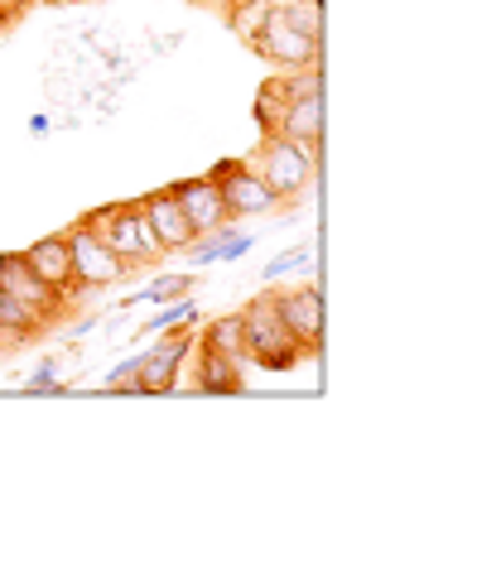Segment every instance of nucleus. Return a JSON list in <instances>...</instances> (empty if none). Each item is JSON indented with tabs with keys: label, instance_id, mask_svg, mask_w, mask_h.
Instances as JSON below:
<instances>
[{
	"label": "nucleus",
	"instance_id": "obj_1",
	"mask_svg": "<svg viewBox=\"0 0 501 563\" xmlns=\"http://www.w3.org/2000/svg\"><path fill=\"white\" fill-rule=\"evenodd\" d=\"M83 222L92 227V232L107 241L126 265H150V261H160L164 255L160 236H154V227H150V217H145L140 202H107V208L87 212Z\"/></svg>",
	"mask_w": 501,
	"mask_h": 563
},
{
	"label": "nucleus",
	"instance_id": "obj_2",
	"mask_svg": "<svg viewBox=\"0 0 501 563\" xmlns=\"http://www.w3.org/2000/svg\"><path fill=\"white\" fill-rule=\"evenodd\" d=\"M241 323H247V362L265 366V371H294L299 366L304 347L290 338V328L280 323L270 294H261V299H251L247 309H241Z\"/></svg>",
	"mask_w": 501,
	"mask_h": 563
},
{
	"label": "nucleus",
	"instance_id": "obj_3",
	"mask_svg": "<svg viewBox=\"0 0 501 563\" xmlns=\"http://www.w3.org/2000/svg\"><path fill=\"white\" fill-rule=\"evenodd\" d=\"M251 169L265 178V188H270V194H275L280 202H290V198H299L304 188L314 184L318 159L308 155L304 145L285 140V135H265V145L255 150V164H251Z\"/></svg>",
	"mask_w": 501,
	"mask_h": 563
},
{
	"label": "nucleus",
	"instance_id": "obj_4",
	"mask_svg": "<svg viewBox=\"0 0 501 563\" xmlns=\"http://www.w3.org/2000/svg\"><path fill=\"white\" fill-rule=\"evenodd\" d=\"M251 48L261 58H270L275 68H318V34H304L299 24H294L285 10H280V0H270V15L261 24V34L251 40Z\"/></svg>",
	"mask_w": 501,
	"mask_h": 563
},
{
	"label": "nucleus",
	"instance_id": "obj_5",
	"mask_svg": "<svg viewBox=\"0 0 501 563\" xmlns=\"http://www.w3.org/2000/svg\"><path fill=\"white\" fill-rule=\"evenodd\" d=\"M290 78V107L285 117H280L275 135L294 140V145H304L308 155L318 159V140H324V101H318V68H294L285 73Z\"/></svg>",
	"mask_w": 501,
	"mask_h": 563
},
{
	"label": "nucleus",
	"instance_id": "obj_6",
	"mask_svg": "<svg viewBox=\"0 0 501 563\" xmlns=\"http://www.w3.org/2000/svg\"><path fill=\"white\" fill-rule=\"evenodd\" d=\"M213 184H217V194H222L227 202V217H261V212H275L280 208V198L265 188V178L251 169L247 159H222V164H213Z\"/></svg>",
	"mask_w": 501,
	"mask_h": 563
},
{
	"label": "nucleus",
	"instance_id": "obj_7",
	"mask_svg": "<svg viewBox=\"0 0 501 563\" xmlns=\"http://www.w3.org/2000/svg\"><path fill=\"white\" fill-rule=\"evenodd\" d=\"M68 255H73V279L83 289H107V285H116V279H126V271H131V265H126L87 222H77L68 232Z\"/></svg>",
	"mask_w": 501,
	"mask_h": 563
},
{
	"label": "nucleus",
	"instance_id": "obj_8",
	"mask_svg": "<svg viewBox=\"0 0 501 563\" xmlns=\"http://www.w3.org/2000/svg\"><path fill=\"white\" fill-rule=\"evenodd\" d=\"M270 299H275L280 323L290 328V338L304 347V356H314L318 342H324V294L314 285H304V289H290V294H270Z\"/></svg>",
	"mask_w": 501,
	"mask_h": 563
},
{
	"label": "nucleus",
	"instance_id": "obj_9",
	"mask_svg": "<svg viewBox=\"0 0 501 563\" xmlns=\"http://www.w3.org/2000/svg\"><path fill=\"white\" fill-rule=\"evenodd\" d=\"M188 352H193V338H188L184 328H174V338L154 342L145 356H135V390H140V395H164V390H174V376H178V366H184Z\"/></svg>",
	"mask_w": 501,
	"mask_h": 563
},
{
	"label": "nucleus",
	"instance_id": "obj_10",
	"mask_svg": "<svg viewBox=\"0 0 501 563\" xmlns=\"http://www.w3.org/2000/svg\"><path fill=\"white\" fill-rule=\"evenodd\" d=\"M174 198H178V208H184V217L193 222V232H198V236L222 232V227L231 222V217H227V202H222V194H217V184H213L208 174L174 184Z\"/></svg>",
	"mask_w": 501,
	"mask_h": 563
},
{
	"label": "nucleus",
	"instance_id": "obj_11",
	"mask_svg": "<svg viewBox=\"0 0 501 563\" xmlns=\"http://www.w3.org/2000/svg\"><path fill=\"white\" fill-rule=\"evenodd\" d=\"M0 289L6 294H15L20 303H30L34 313H44V318H54L58 313V289H48L44 279H39L30 265H24V255L15 251H0Z\"/></svg>",
	"mask_w": 501,
	"mask_h": 563
},
{
	"label": "nucleus",
	"instance_id": "obj_12",
	"mask_svg": "<svg viewBox=\"0 0 501 563\" xmlns=\"http://www.w3.org/2000/svg\"><path fill=\"white\" fill-rule=\"evenodd\" d=\"M140 208H145V217H150V227H154V236H160L164 251H188L193 241H198L193 222L184 217V208H178L174 188H160V194L140 198Z\"/></svg>",
	"mask_w": 501,
	"mask_h": 563
},
{
	"label": "nucleus",
	"instance_id": "obj_13",
	"mask_svg": "<svg viewBox=\"0 0 501 563\" xmlns=\"http://www.w3.org/2000/svg\"><path fill=\"white\" fill-rule=\"evenodd\" d=\"M24 265L44 279L48 289H58V294H83V285L73 279V255H68V236H44V241H34L30 251H24Z\"/></svg>",
	"mask_w": 501,
	"mask_h": 563
},
{
	"label": "nucleus",
	"instance_id": "obj_14",
	"mask_svg": "<svg viewBox=\"0 0 501 563\" xmlns=\"http://www.w3.org/2000/svg\"><path fill=\"white\" fill-rule=\"evenodd\" d=\"M193 342H198V390H208V395H241L247 390V380H241V362H231L227 352L208 347L203 338H193Z\"/></svg>",
	"mask_w": 501,
	"mask_h": 563
},
{
	"label": "nucleus",
	"instance_id": "obj_15",
	"mask_svg": "<svg viewBox=\"0 0 501 563\" xmlns=\"http://www.w3.org/2000/svg\"><path fill=\"white\" fill-rule=\"evenodd\" d=\"M44 328H48L44 313H34L30 303H20L15 294L0 289V338H6V342H30V338H39Z\"/></svg>",
	"mask_w": 501,
	"mask_h": 563
},
{
	"label": "nucleus",
	"instance_id": "obj_16",
	"mask_svg": "<svg viewBox=\"0 0 501 563\" xmlns=\"http://www.w3.org/2000/svg\"><path fill=\"white\" fill-rule=\"evenodd\" d=\"M203 342H208V347H217V352H227L231 362L247 366V323H241V313L213 318V323L203 328Z\"/></svg>",
	"mask_w": 501,
	"mask_h": 563
},
{
	"label": "nucleus",
	"instance_id": "obj_17",
	"mask_svg": "<svg viewBox=\"0 0 501 563\" xmlns=\"http://www.w3.org/2000/svg\"><path fill=\"white\" fill-rule=\"evenodd\" d=\"M188 251H193V261H198V265H213V261H237V255H247V251H251V236H247V232H227V227H222V232L198 236Z\"/></svg>",
	"mask_w": 501,
	"mask_h": 563
},
{
	"label": "nucleus",
	"instance_id": "obj_18",
	"mask_svg": "<svg viewBox=\"0 0 501 563\" xmlns=\"http://www.w3.org/2000/svg\"><path fill=\"white\" fill-rule=\"evenodd\" d=\"M285 107H290V78L280 73V78H270L261 87V97H255V117H261V131L265 135H275V125H280V117H285Z\"/></svg>",
	"mask_w": 501,
	"mask_h": 563
},
{
	"label": "nucleus",
	"instance_id": "obj_19",
	"mask_svg": "<svg viewBox=\"0 0 501 563\" xmlns=\"http://www.w3.org/2000/svg\"><path fill=\"white\" fill-rule=\"evenodd\" d=\"M178 294H188V275H160L154 285H145L135 294V303H170Z\"/></svg>",
	"mask_w": 501,
	"mask_h": 563
},
{
	"label": "nucleus",
	"instance_id": "obj_20",
	"mask_svg": "<svg viewBox=\"0 0 501 563\" xmlns=\"http://www.w3.org/2000/svg\"><path fill=\"white\" fill-rule=\"evenodd\" d=\"M193 299H184V294H178V303L174 309H164V313H154L150 318V332H174V328H184V323H193Z\"/></svg>",
	"mask_w": 501,
	"mask_h": 563
},
{
	"label": "nucleus",
	"instance_id": "obj_21",
	"mask_svg": "<svg viewBox=\"0 0 501 563\" xmlns=\"http://www.w3.org/2000/svg\"><path fill=\"white\" fill-rule=\"evenodd\" d=\"M299 265H308V246H294V251H285V255H275V261L265 265V279H280V275L299 271Z\"/></svg>",
	"mask_w": 501,
	"mask_h": 563
},
{
	"label": "nucleus",
	"instance_id": "obj_22",
	"mask_svg": "<svg viewBox=\"0 0 501 563\" xmlns=\"http://www.w3.org/2000/svg\"><path fill=\"white\" fill-rule=\"evenodd\" d=\"M58 386H63V380H58V362H44V366L34 371V380H30V386H24V390L44 395V390H58Z\"/></svg>",
	"mask_w": 501,
	"mask_h": 563
},
{
	"label": "nucleus",
	"instance_id": "obj_23",
	"mask_svg": "<svg viewBox=\"0 0 501 563\" xmlns=\"http://www.w3.org/2000/svg\"><path fill=\"white\" fill-rule=\"evenodd\" d=\"M24 5H30V0H0V10H10V15H20Z\"/></svg>",
	"mask_w": 501,
	"mask_h": 563
},
{
	"label": "nucleus",
	"instance_id": "obj_24",
	"mask_svg": "<svg viewBox=\"0 0 501 563\" xmlns=\"http://www.w3.org/2000/svg\"><path fill=\"white\" fill-rule=\"evenodd\" d=\"M10 20H15V15H10V10H0V30H6V24H10Z\"/></svg>",
	"mask_w": 501,
	"mask_h": 563
},
{
	"label": "nucleus",
	"instance_id": "obj_25",
	"mask_svg": "<svg viewBox=\"0 0 501 563\" xmlns=\"http://www.w3.org/2000/svg\"><path fill=\"white\" fill-rule=\"evenodd\" d=\"M0 347H6V338H0Z\"/></svg>",
	"mask_w": 501,
	"mask_h": 563
}]
</instances>
